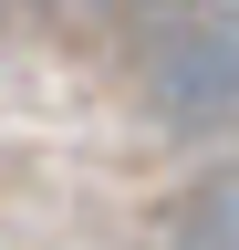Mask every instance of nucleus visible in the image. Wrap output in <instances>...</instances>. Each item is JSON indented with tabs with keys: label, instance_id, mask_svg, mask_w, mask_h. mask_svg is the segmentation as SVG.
Wrapping results in <instances>:
<instances>
[{
	"label": "nucleus",
	"instance_id": "obj_1",
	"mask_svg": "<svg viewBox=\"0 0 239 250\" xmlns=\"http://www.w3.org/2000/svg\"><path fill=\"white\" fill-rule=\"evenodd\" d=\"M146 104L177 136L239 146V21H187L146 52Z\"/></svg>",
	"mask_w": 239,
	"mask_h": 250
},
{
	"label": "nucleus",
	"instance_id": "obj_2",
	"mask_svg": "<svg viewBox=\"0 0 239 250\" xmlns=\"http://www.w3.org/2000/svg\"><path fill=\"white\" fill-rule=\"evenodd\" d=\"M156 250H239V146L219 156V167H198V177L166 198Z\"/></svg>",
	"mask_w": 239,
	"mask_h": 250
},
{
	"label": "nucleus",
	"instance_id": "obj_3",
	"mask_svg": "<svg viewBox=\"0 0 239 250\" xmlns=\"http://www.w3.org/2000/svg\"><path fill=\"white\" fill-rule=\"evenodd\" d=\"M166 11H198V0H166Z\"/></svg>",
	"mask_w": 239,
	"mask_h": 250
}]
</instances>
